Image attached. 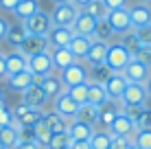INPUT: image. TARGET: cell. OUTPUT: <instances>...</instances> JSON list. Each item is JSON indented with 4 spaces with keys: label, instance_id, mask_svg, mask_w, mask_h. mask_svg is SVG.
Listing matches in <instances>:
<instances>
[{
    "label": "cell",
    "instance_id": "44dd1931",
    "mask_svg": "<svg viewBox=\"0 0 151 149\" xmlns=\"http://www.w3.org/2000/svg\"><path fill=\"white\" fill-rule=\"evenodd\" d=\"M37 86H42V90L46 92V96H48V101H53L55 96H59L61 92H66V86L61 83L59 75H48V77H42V81Z\"/></svg>",
    "mask_w": 151,
    "mask_h": 149
},
{
    "label": "cell",
    "instance_id": "e575fe53",
    "mask_svg": "<svg viewBox=\"0 0 151 149\" xmlns=\"http://www.w3.org/2000/svg\"><path fill=\"white\" fill-rule=\"evenodd\" d=\"M118 42L123 44V48H125V50H129V53H132V57L138 53L140 46H142V44H140V40L136 37V33H134V29H132V31H127V33H123V35H118Z\"/></svg>",
    "mask_w": 151,
    "mask_h": 149
},
{
    "label": "cell",
    "instance_id": "2e32d148",
    "mask_svg": "<svg viewBox=\"0 0 151 149\" xmlns=\"http://www.w3.org/2000/svg\"><path fill=\"white\" fill-rule=\"evenodd\" d=\"M121 110H123L121 101H105L103 105H99V123L103 125V130H107L112 125Z\"/></svg>",
    "mask_w": 151,
    "mask_h": 149
},
{
    "label": "cell",
    "instance_id": "b9f144b4",
    "mask_svg": "<svg viewBox=\"0 0 151 149\" xmlns=\"http://www.w3.org/2000/svg\"><path fill=\"white\" fill-rule=\"evenodd\" d=\"M145 107H147V105H123V112H125V114H127L134 123H138L140 114L145 112Z\"/></svg>",
    "mask_w": 151,
    "mask_h": 149
},
{
    "label": "cell",
    "instance_id": "9c48e42d",
    "mask_svg": "<svg viewBox=\"0 0 151 149\" xmlns=\"http://www.w3.org/2000/svg\"><path fill=\"white\" fill-rule=\"evenodd\" d=\"M53 110L57 114H61L66 121H72L77 116V110H79V103L68 94V92H61L59 96L53 99Z\"/></svg>",
    "mask_w": 151,
    "mask_h": 149
},
{
    "label": "cell",
    "instance_id": "4dcf8cb0",
    "mask_svg": "<svg viewBox=\"0 0 151 149\" xmlns=\"http://www.w3.org/2000/svg\"><path fill=\"white\" fill-rule=\"evenodd\" d=\"M105 101H110L107 99V92L105 88H103V83H94V81H88V103H92V105H103Z\"/></svg>",
    "mask_w": 151,
    "mask_h": 149
},
{
    "label": "cell",
    "instance_id": "9f6ffc18",
    "mask_svg": "<svg viewBox=\"0 0 151 149\" xmlns=\"http://www.w3.org/2000/svg\"><path fill=\"white\" fill-rule=\"evenodd\" d=\"M145 88H147V94L151 96V77H149L147 81H145Z\"/></svg>",
    "mask_w": 151,
    "mask_h": 149
},
{
    "label": "cell",
    "instance_id": "f6af8a7d",
    "mask_svg": "<svg viewBox=\"0 0 151 149\" xmlns=\"http://www.w3.org/2000/svg\"><path fill=\"white\" fill-rule=\"evenodd\" d=\"M136 127H138V130H151V110H149V107H145V112L140 114Z\"/></svg>",
    "mask_w": 151,
    "mask_h": 149
},
{
    "label": "cell",
    "instance_id": "30bf717a",
    "mask_svg": "<svg viewBox=\"0 0 151 149\" xmlns=\"http://www.w3.org/2000/svg\"><path fill=\"white\" fill-rule=\"evenodd\" d=\"M123 75H125V79L132 81V83H145V81L151 77V68L147 64H142V61L132 57V61L123 68Z\"/></svg>",
    "mask_w": 151,
    "mask_h": 149
},
{
    "label": "cell",
    "instance_id": "7bdbcfd3",
    "mask_svg": "<svg viewBox=\"0 0 151 149\" xmlns=\"http://www.w3.org/2000/svg\"><path fill=\"white\" fill-rule=\"evenodd\" d=\"M134 59L142 61V64H147L149 68H151V46H140V48H138V53L134 55Z\"/></svg>",
    "mask_w": 151,
    "mask_h": 149
},
{
    "label": "cell",
    "instance_id": "d6a6232c",
    "mask_svg": "<svg viewBox=\"0 0 151 149\" xmlns=\"http://www.w3.org/2000/svg\"><path fill=\"white\" fill-rule=\"evenodd\" d=\"M112 134L107 130H94L92 132V136H90V147L92 149H110V145H112Z\"/></svg>",
    "mask_w": 151,
    "mask_h": 149
},
{
    "label": "cell",
    "instance_id": "ab89813d",
    "mask_svg": "<svg viewBox=\"0 0 151 149\" xmlns=\"http://www.w3.org/2000/svg\"><path fill=\"white\" fill-rule=\"evenodd\" d=\"M134 145L138 149H151V130H138Z\"/></svg>",
    "mask_w": 151,
    "mask_h": 149
},
{
    "label": "cell",
    "instance_id": "f1b7e54d",
    "mask_svg": "<svg viewBox=\"0 0 151 149\" xmlns=\"http://www.w3.org/2000/svg\"><path fill=\"white\" fill-rule=\"evenodd\" d=\"M90 46H92V37H86V35H75V37L70 40L68 48L72 50V55H75L77 59H86Z\"/></svg>",
    "mask_w": 151,
    "mask_h": 149
},
{
    "label": "cell",
    "instance_id": "836d02e7",
    "mask_svg": "<svg viewBox=\"0 0 151 149\" xmlns=\"http://www.w3.org/2000/svg\"><path fill=\"white\" fill-rule=\"evenodd\" d=\"M33 132H35V143H37L42 149H46V147H48L50 136H53V132L48 130V125H46L44 121H37V123L33 125Z\"/></svg>",
    "mask_w": 151,
    "mask_h": 149
},
{
    "label": "cell",
    "instance_id": "52a82bcc",
    "mask_svg": "<svg viewBox=\"0 0 151 149\" xmlns=\"http://www.w3.org/2000/svg\"><path fill=\"white\" fill-rule=\"evenodd\" d=\"M29 70L35 77H48V75H53L55 73V66H53V59H50L48 50L37 53V55H31V57H29Z\"/></svg>",
    "mask_w": 151,
    "mask_h": 149
},
{
    "label": "cell",
    "instance_id": "5b68a950",
    "mask_svg": "<svg viewBox=\"0 0 151 149\" xmlns=\"http://www.w3.org/2000/svg\"><path fill=\"white\" fill-rule=\"evenodd\" d=\"M105 18H107V22H110V27L114 29V33H116V35H123V33H127V31L134 29L132 15H129V7L112 9V11H107Z\"/></svg>",
    "mask_w": 151,
    "mask_h": 149
},
{
    "label": "cell",
    "instance_id": "9a60e30c",
    "mask_svg": "<svg viewBox=\"0 0 151 149\" xmlns=\"http://www.w3.org/2000/svg\"><path fill=\"white\" fill-rule=\"evenodd\" d=\"M72 37H75V33H72L70 27H53L50 33L46 35V40H48V48H64V46L70 44Z\"/></svg>",
    "mask_w": 151,
    "mask_h": 149
},
{
    "label": "cell",
    "instance_id": "3957f363",
    "mask_svg": "<svg viewBox=\"0 0 151 149\" xmlns=\"http://www.w3.org/2000/svg\"><path fill=\"white\" fill-rule=\"evenodd\" d=\"M81 9L72 2H59L55 4L53 13H50V20H53V27H72V22L77 20Z\"/></svg>",
    "mask_w": 151,
    "mask_h": 149
},
{
    "label": "cell",
    "instance_id": "be15d7a7",
    "mask_svg": "<svg viewBox=\"0 0 151 149\" xmlns=\"http://www.w3.org/2000/svg\"><path fill=\"white\" fill-rule=\"evenodd\" d=\"M2 55H4V53H2V48H0V57H2Z\"/></svg>",
    "mask_w": 151,
    "mask_h": 149
},
{
    "label": "cell",
    "instance_id": "e0dca14e",
    "mask_svg": "<svg viewBox=\"0 0 151 149\" xmlns=\"http://www.w3.org/2000/svg\"><path fill=\"white\" fill-rule=\"evenodd\" d=\"M48 53H50V59H53L55 70H64V68H68V66L79 61L75 55H72V50L68 48V46H64V48H48Z\"/></svg>",
    "mask_w": 151,
    "mask_h": 149
},
{
    "label": "cell",
    "instance_id": "6125c7cd",
    "mask_svg": "<svg viewBox=\"0 0 151 149\" xmlns=\"http://www.w3.org/2000/svg\"><path fill=\"white\" fill-rule=\"evenodd\" d=\"M140 2H147V4H149V0H140Z\"/></svg>",
    "mask_w": 151,
    "mask_h": 149
},
{
    "label": "cell",
    "instance_id": "d6986e66",
    "mask_svg": "<svg viewBox=\"0 0 151 149\" xmlns=\"http://www.w3.org/2000/svg\"><path fill=\"white\" fill-rule=\"evenodd\" d=\"M129 15H132L134 29L147 27V24H151V4H147V2L134 4V7H129Z\"/></svg>",
    "mask_w": 151,
    "mask_h": 149
},
{
    "label": "cell",
    "instance_id": "277c9868",
    "mask_svg": "<svg viewBox=\"0 0 151 149\" xmlns=\"http://www.w3.org/2000/svg\"><path fill=\"white\" fill-rule=\"evenodd\" d=\"M59 79L66 88H72V86H79V83H88L90 81V75H88V68L83 64H72L68 68L59 70Z\"/></svg>",
    "mask_w": 151,
    "mask_h": 149
},
{
    "label": "cell",
    "instance_id": "74e56055",
    "mask_svg": "<svg viewBox=\"0 0 151 149\" xmlns=\"http://www.w3.org/2000/svg\"><path fill=\"white\" fill-rule=\"evenodd\" d=\"M83 13H88L90 18H94V20H101V18H105L107 15V7L101 2V0H92V2H88L86 7L81 9Z\"/></svg>",
    "mask_w": 151,
    "mask_h": 149
},
{
    "label": "cell",
    "instance_id": "c3c4849f",
    "mask_svg": "<svg viewBox=\"0 0 151 149\" xmlns=\"http://www.w3.org/2000/svg\"><path fill=\"white\" fill-rule=\"evenodd\" d=\"M101 2L107 7V11H112V9H121V7H127V0H101Z\"/></svg>",
    "mask_w": 151,
    "mask_h": 149
},
{
    "label": "cell",
    "instance_id": "ee69618b",
    "mask_svg": "<svg viewBox=\"0 0 151 149\" xmlns=\"http://www.w3.org/2000/svg\"><path fill=\"white\" fill-rule=\"evenodd\" d=\"M11 121H13L11 107H7V105H4V101H2V103H0V127L11 125Z\"/></svg>",
    "mask_w": 151,
    "mask_h": 149
},
{
    "label": "cell",
    "instance_id": "7a4b0ae2",
    "mask_svg": "<svg viewBox=\"0 0 151 149\" xmlns=\"http://www.w3.org/2000/svg\"><path fill=\"white\" fill-rule=\"evenodd\" d=\"M132 61V53L123 48L121 42H112L107 46V55H105V64L112 68V73H123V68Z\"/></svg>",
    "mask_w": 151,
    "mask_h": 149
},
{
    "label": "cell",
    "instance_id": "681fc988",
    "mask_svg": "<svg viewBox=\"0 0 151 149\" xmlns=\"http://www.w3.org/2000/svg\"><path fill=\"white\" fill-rule=\"evenodd\" d=\"M18 2H20V0H0V9H2V11H9V13H11Z\"/></svg>",
    "mask_w": 151,
    "mask_h": 149
},
{
    "label": "cell",
    "instance_id": "816d5d0a",
    "mask_svg": "<svg viewBox=\"0 0 151 149\" xmlns=\"http://www.w3.org/2000/svg\"><path fill=\"white\" fill-rule=\"evenodd\" d=\"M13 149H42V147H40L35 140H29V143H18Z\"/></svg>",
    "mask_w": 151,
    "mask_h": 149
},
{
    "label": "cell",
    "instance_id": "8992f818",
    "mask_svg": "<svg viewBox=\"0 0 151 149\" xmlns=\"http://www.w3.org/2000/svg\"><path fill=\"white\" fill-rule=\"evenodd\" d=\"M24 27H27L29 35H42V37H46V35L50 33V29H53V20H50L48 13H44L40 9L35 15H31L29 20H24Z\"/></svg>",
    "mask_w": 151,
    "mask_h": 149
},
{
    "label": "cell",
    "instance_id": "f907efd6",
    "mask_svg": "<svg viewBox=\"0 0 151 149\" xmlns=\"http://www.w3.org/2000/svg\"><path fill=\"white\" fill-rule=\"evenodd\" d=\"M7 31H9V20L0 15V42H2V40H4V35H7Z\"/></svg>",
    "mask_w": 151,
    "mask_h": 149
},
{
    "label": "cell",
    "instance_id": "8d00e7d4",
    "mask_svg": "<svg viewBox=\"0 0 151 149\" xmlns=\"http://www.w3.org/2000/svg\"><path fill=\"white\" fill-rule=\"evenodd\" d=\"M70 145H72V136L68 134V132H59V134L50 136L46 149H70Z\"/></svg>",
    "mask_w": 151,
    "mask_h": 149
},
{
    "label": "cell",
    "instance_id": "7dc6e473",
    "mask_svg": "<svg viewBox=\"0 0 151 149\" xmlns=\"http://www.w3.org/2000/svg\"><path fill=\"white\" fill-rule=\"evenodd\" d=\"M127 147H129V140H127V138H123V136H114V138H112L110 149H127Z\"/></svg>",
    "mask_w": 151,
    "mask_h": 149
},
{
    "label": "cell",
    "instance_id": "4316f807",
    "mask_svg": "<svg viewBox=\"0 0 151 149\" xmlns=\"http://www.w3.org/2000/svg\"><path fill=\"white\" fill-rule=\"evenodd\" d=\"M75 119L86 123V125H90V127H96L99 125V107L92 105V103H81Z\"/></svg>",
    "mask_w": 151,
    "mask_h": 149
},
{
    "label": "cell",
    "instance_id": "f546056e",
    "mask_svg": "<svg viewBox=\"0 0 151 149\" xmlns=\"http://www.w3.org/2000/svg\"><path fill=\"white\" fill-rule=\"evenodd\" d=\"M92 132H94V127L86 125V123H81L77 119H72L68 123V134L72 136V140H90Z\"/></svg>",
    "mask_w": 151,
    "mask_h": 149
},
{
    "label": "cell",
    "instance_id": "8fae6325",
    "mask_svg": "<svg viewBox=\"0 0 151 149\" xmlns=\"http://www.w3.org/2000/svg\"><path fill=\"white\" fill-rule=\"evenodd\" d=\"M20 103L33 107V110H42V112H44V105L48 103V96H46V92L42 90V86L33 83L31 88H27L22 92V101H20Z\"/></svg>",
    "mask_w": 151,
    "mask_h": 149
},
{
    "label": "cell",
    "instance_id": "94428289",
    "mask_svg": "<svg viewBox=\"0 0 151 149\" xmlns=\"http://www.w3.org/2000/svg\"><path fill=\"white\" fill-rule=\"evenodd\" d=\"M0 149H7V147H4V145H2V140H0Z\"/></svg>",
    "mask_w": 151,
    "mask_h": 149
},
{
    "label": "cell",
    "instance_id": "11a10c76",
    "mask_svg": "<svg viewBox=\"0 0 151 149\" xmlns=\"http://www.w3.org/2000/svg\"><path fill=\"white\" fill-rule=\"evenodd\" d=\"M70 2H72V4H77L79 9H83V7H86L88 2H92V0H70Z\"/></svg>",
    "mask_w": 151,
    "mask_h": 149
},
{
    "label": "cell",
    "instance_id": "e7e4bbea",
    "mask_svg": "<svg viewBox=\"0 0 151 149\" xmlns=\"http://www.w3.org/2000/svg\"><path fill=\"white\" fill-rule=\"evenodd\" d=\"M149 4H151V0H149Z\"/></svg>",
    "mask_w": 151,
    "mask_h": 149
},
{
    "label": "cell",
    "instance_id": "ba28073f",
    "mask_svg": "<svg viewBox=\"0 0 151 149\" xmlns=\"http://www.w3.org/2000/svg\"><path fill=\"white\" fill-rule=\"evenodd\" d=\"M147 99H149V94H147L145 83H132L129 81L121 96V103L123 105H147Z\"/></svg>",
    "mask_w": 151,
    "mask_h": 149
},
{
    "label": "cell",
    "instance_id": "cb8c5ba5",
    "mask_svg": "<svg viewBox=\"0 0 151 149\" xmlns=\"http://www.w3.org/2000/svg\"><path fill=\"white\" fill-rule=\"evenodd\" d=\"M92 40H99V42H105V44L116 42V33H114V29L110 27L107 18L96 20V24H94V33H92Z\"/></svg>",
    "mask_w": 151,
    "mask_h": 149
},
{
    "label": "cell",
    "instance_id": "bcb514c9",
    "mask_svg": "<svg viewBox=\"0 0 151 149\" xmlns=\"http://www.w3.org/2000/svg\"><path fill=\"white\" fill-rule=\"evenodd\" d=\"M18 138H20V143H29V140H35V132H33V127H27V125H22L18 130Z\"/></svg>",
    "mask_w": 151,
    "mask_h": 149
},
{
    "label": "cell",
    "instance_id": "d590c367",
    "mask_svg": "<svg viewBox=\"0 0 151 149\" xmlns=\"http://www.w3.org/2000/svg\"><path fill=\"white\" fill-rule=\"evenodd\" d=\"M0 140H2V145L7 147V149H13V147L20 143V138H18V130H15L13 125H4V127H0Z\"/></svg>",
    "mask_w": 151,
    "mask_h": 149
},
{
    "label": "cell",
    "instance_id": "d4e9b609",
    "mask_svg": "<svg viewBox=\"0 0 151 149\" xmlns=\"http://www.w3.org/2000/svg\"><path fill=\"white\" fill-rule=\"evenodd\" d=\"M37 11H40V0H20L11 13H13V18L24 22V20H29L31 15H35Z\"/></svg>",
    "mask_w": 151,
    "mask_h": 149
},
{
    "label": "cell",
    "instance_id": "484cf974",
    "mask_svg": "<svg viewBox=\"0 0 151 149\" xmlns=\"http://www.w3.org/2000/svg\"><path fill=\"white\" fill-rule=\"evenodd\" d=\"M42 121L48 125V130L53 132V134H59V132H68V123H70V121H66L64 116L57 114L55 110L44 112V114H42Z\"/></svg>",
    "mask_w": 151,
    "mask_h": 149
},
{
    "label": "cell",
    "instance_id": "91938a15",
    "mask_svg": "<svg viewBox=\"0 0 151 149\" xmlns=\"http://www.w3.org/2000/svg\"><path fill=\"white\" fill-rule=\"evenodd\" d=\"M127 149H138V147H136V145H129V147H127Z\"/></svg>",
    "mask_w": 151,
    "mask_h": 149
},
{
    "label": "cell",
    "instance_id": "603a6c76",
    "mask_svg": "<svg viewBox=\"0 0 151 149\" xmlns=\"http://www.w3.org/2000/svg\"><path fill=\"white\" fill-rule=\"evenodd\" d=\"M7 83H9V88L15 90V92H24L27 88H31V86L35 83V75L31 73V70H22V73H18V75L7 77Z\"/></svg>",
    "mask_w": 151,
    "mask_h": 149
},
{
    "label": "cell",
    "instance_id": "6da1fadb",
    "mask_svg": "<svg viewBox=\"0 0 151 149\" xmlns=\"http://www.w3.org/2000/svg\"><path fill=\"white\" fill-rule=\"evenodd\" d=\"M107 132H110L112 136H123V138H127L129 145H134L136 134H138V127H136V123H134V121L121 110V112H118V116L114 119V123L107 127Z\"/></svg>",
    "mask_w": 151,
    "mask_h": 149
},
{
    "label": "cell",
    "instance_id": "7402d4cb",
    "mask_svg": "<svg viewBox=\"0 0 151 149\" xmlns=\"http://www.w3.org/2000/svg\"><path fill=\"white\" fill-rule=\"evenodd\" d=\"M94 24H96V20L94 18H90L88 13H83L79 11V15H77V20L72 22V33L75 35H86V37H92V33H94Z\"/></svg>",
    "mask_w": 151,
    "mask_h": 149
},
{
    "label": "cell",
    "instance_id": "83f0119b",
    "mask_svg": "<svg viewBox=\"0 0 151 149\" xmlns=\"http://www.w3.org/2000/svg\"><path fill=\"white\" fill-rule=\"evenodd\" d=\"M107 46H110V44L99 42V40H92V46H90V50H88V55H86V61L90 66L103 64V61H105V55H107Z\"/></svg>",
    "mask_w": 151,
    "mask_h": 149
},
{
    "label": "cell",
    "instance_id": "1f68e13d",
    "mask_svg": "<svg viewBox=\"0 0 151 149\" xmlns=\"http://www.w3.org/2000/svg\"><path fill=\"white\" fill-rule=\"evenodd\" d=\"M88 75H90V81H94V83H105V81L110 79V75H112V68L103 61V64L90 66V68H88Z\"/></svg>",
    "mask_w": 151,
    "mask_h": 149
},
{
    "label": "cell",
    "instance_id": "5bb4252c",
    "mask_svg": "<svg viewBox=\"0 0 151 149\" xmlns=\"http://www.w3.org/2000/svg\"><path fill=\"white\" fill-rule=\"evenodd\" d=\"M18 50L29 59L31 55H37V53H44V50H48V40L42 37V35H27V40L20 44Z\"/></svg>",
    "mask_w": 151,
    "mask_h": 149
},
{
    "label": "cell",
    "instance_id": "db71d44e",
    "mask_svg": "<svg viewBox=\"0 0 151 149\" xmlns=\"http://www.w3.org/2000/svg\"><path fill=\"white\" fill-rule=\"evenodd\" d=\"M0 79H7V64H4V55L0 57Z\"/></svg>",
    "mask_w": 151,
    "mask_h": 149
},
{
    "label": "cell",
    "instance_id": "ffe728a7",
    "mask_svg": "<svg viewBox=\"0 0 151 149\" xmlns=\"http://www.w3.org/2000/svg\"><path fill=\"white\" fill-rule=\"evenodd\" d=\"M4 64H7V77L18 75L22 70H29V59L20 50H11L9 55H4Z\"/></svg>",
    "mask_w": 151,
    "mask_h": 149
},
{
    "label": "cell",
    "instance_id": "ac0fdd59",
    "mask_svg": "<svg viewBox=\"0 0 151 149\" xmlns=\"http://www.w3.org/2000/svg\"><path fill=\"white\" fill-rule=\"evenodd\" d=\"M27 35H29V31H27V27H24V22L18 20V22L9 24V31H7V35H4V42L11 46L13 50H18L20 44L27 40Z\"/></svg>",
    "mask_w": 151,
    "mask_h": 149
},
{
    "label": "cell",
    "instance_id": "f35d334b",
    "mask_svg": "<svg viewBox=\"0 0 151 149\" xmlns=\"http://www.w3.org/2000/svg\"><path fill=\"white\" fill-rule=\"evenodd\" d=\"M66 92L77 101V103H88V83H79V86H72V88H66Z\"/></svg>",
    "mask_w": 151,
    "mask_h": 149
},
{
    "label": "cell",
    "instance_id": "680465c9",
    "mask_svg": "<svg viewBox=\"0 0 151 149\" xmlns=\"http://www.w3.org/2000/svg\"><path fill=\"white\" fill-rule=\"evenodd\" d=\"M55 4H59V2H70V0H53Z\"/></svg>",
    "mask_w": 151,
    "mask_h": 149
},
{
    "label": "cell",
    "instance_id": "4fadbf2b",
    "mask_svg": "<svg viewBox=\"0 0 151 149\" xmlns=\"http://www.w3.org/2000/svg\"><path fill=\"white\" fill-rule=\"evenodd\" d=\"M127 83H129V81L125 79L123 73H112L110 79L103 83V88H105V92H107V99H110V101H121Z\"/></svg>",
    "mask_w": 151,
    "mask_h": 149
},
{
    "label": "cell",
    "instance_id": "6f0895ef",
    "mask_svg": "<svg viewBox=\"0 0 151 149\" xmlns=\"http://www.w3.org/2000/svg\"><path fill=\"white\" fill-rule=\"evenodd\" d=\"M2 101H4V90L0 88V103H2Z\"/></svg>",
    "mask_w": 151,
    "mask_h": 149
},
{
    "label": "cell",
    "instance_id": "7c38bea8",
    "mask_svg": "<svg viewBox=\"0 0 151 149\" xmlns=\"http://www.w3.org/2000/svg\"><path fill=\"white\" fill-rule=\"evenodd\" d=\"M11 114H13V119L18 121L20 125L33 127L37 121H42V114H44V112H42V110H33V107H29V105H24V103H18L11 110Z\"/></svg>",
    "mask_w": 151,
    "mask_h": 149
},
{
    "label": "cell",
    "instance_id": "60d3db41",
    "mask_svg": "<svg viewBox=\"0 0 151 149\" xmlns=\"http://www.w3.org/2000/svg\"><path fill=\"white\" fill-rule=\"evenodd\" d=\"M134 33H136V37L140 40V44H142V46H151V24L134 29Z\"/></svg>",
    "mask_w": 151,
    "mask_h": 149
},
{
    "label": "cell",
    "instance_id": "f5cc1de1",
    "mask_svg": "<svg viewBox=\"0 0 151 149\" xmlns=\"http://www.w3.org/2000/svg\"><path fill=\"white\" fill-rule=\"evenodd\" d=\"M70 149H92V147H90V140H72Z\"/></svg>",
    "mask_w": 151,
    "mask_h": 149
}]
</instances>
